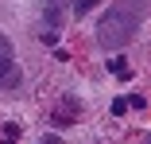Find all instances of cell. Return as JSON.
Returning a JSON list of instances; mask_svg holds the SVG:
<instances>
[{
	"label": "cell",
	"mask_w": 151,
	"mask_h": 144,
	"mask_svg": "<svg viewBox=\"0 0 151 144\" xmlns=\"http://www.w3.org/2000/svg\"><path fill=\"white\" fill-rule=\"evenodd\" d=\"M139 20H143V0H116V4L97 20V43L105 51L124 47L139 31Z\"/></svg>",
	"instance_id": "obj_1"
},
{
	"label": "cell",
	"mask_w": 151,
	"mask_h": 144,
	"mask_svg": "<svg viewBox=\"0 0 151 144\" xmlns=\"http://www.w3.org/2000/svg\"><path fill=\"white\" fill-rule=\"evenodd\" d=\"M62 4L66 0H43V31H58V23H62Z\"/></svg>",
	"instance_id": "obj_2"
},
{
	"label": "cell",
	"mask_w": 151,
	"mask_h": 144,
	"mask_svg": "<svg viewBox=\"0 0 151 144\" xmlns=\"http://www.w3.org/2000/svg\"><path fill=\"white\" fill-rule=\"evenodd\" d=\"M16 66V51H12V39L8 35H0V82L8 78V70Z\"/></svg>",
	"instance_id": "obj_3"
},
{
	"label": "cell",
	"mask_w": 151,
	"mask_h": 144,
	"mask_svg": "<svg viewBox=\"0 0 151 144\" xmlns=\"http://www.w3.org/2000/svg\"><path fill=\"white\" fill-rule=\"evenodd\" d=\"M78 117V101H66V109L58 105V113H54V125H66V121H74Z\"/></svg>",
	"instance_id": "obj_4"
},
{
	"label": "cell",
	"mask_w": 151,
	"mask_h": 144,
	"mask_svg": "<svg viewBox=\"0 0 151 144\" xmlns=\"http://www.w3.org/2000/svg\"><path fill=\"white\" fill-rule=\"evenodd\" d=\"M97 4V0H78V4H74V16L81 20V16H89V8H93Z\"/></svg>",
	"instance_id": "obj_5"
},
{
	"label": "cell",
	"mask_w": 151,
	"mask_h": 144,
	"mask_svg": "<svg viewBox=\"0 0 151 144\" xmlns=\"http://www.w3.org/2000/svg\"><path fill=\"white\" fill-rule=\"evenodd\" d=\"M109 74H124V78H128V66H124V59H109Z\"/></svg>",
	"instance_id": "obj_6"
}]
</instances>
